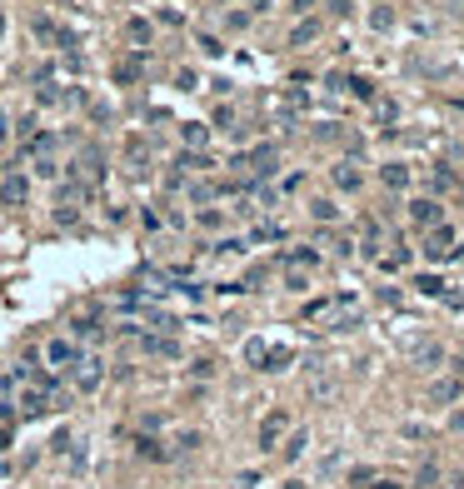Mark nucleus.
<instances>
[{"instance_id":"1","label":"nucleus","mask_w":464,"mask_h":489,"mask_svg":"<svg viewBox=\"0 0 464 489\" xmlns=\"http://www.w3.org/2000/svg\"><path fill=\"white\" fill-rule=\"evenodd\" d=\"M46 359H50L55 370H75V359H80V350L70 345V339H50V345H46Z\"/></svg>"},{"instance_id":"2","label":"nucleus","mask_w":464,"mask_h":489,"mask_svg":"<svg viewBox=\"0 0 464 489\" xmlns=\"http://www.w3.org/2000/svg\"><path fill=\"white\" fill-rule=\"evenodd\" d=\"M75 385L80 390H95L100 385V359H75Z\"/></svg>"},{"instance_id":"3","label":"nucleus","mask_w":464,"mask_h":489,"mask_svg":"<svg viewBox=\"0 0 464 489\" xmlns=\"http://www.w3.org/2000/svg\"><path fill=\"white\" fill-rule=\"evenodd\" d=\"M26 190H30L26 175H10L6 185H0V200H6V205H20V200H26Z\"/></svg>"},{"instance_id":"4","label":"nucleus","mask_w":464,"mask_h":489,"mask_svg":"<svg viewBox=\"0 0 464 489\" xmlns=\"http://www.w3.org/2000/svg\"><path fill=\"white\" fill-rule=\"evenodd\" d=\"M285 424H290V419H285V415H270V419H265V424H260V444H275V439H280V435H285Z\"/></svg>"},{"instance_id":"5","label":"nucleus","mask_w":464,"mask_h":489,"mask_svg":"<svg viewBox=\"0 0 464 489\" xmlns=\"http://www.w3.org/2000/svg\"><path fill=\"white\" fill-rule=\"evenodd\" d=\"M145 355H180V345L165 335H145Z\"/></svg>"},{"instance_id":"6","label":"nucleus","mask_w":464,"mask_h":489,"mask_svg":"<svg viewBox=\"0 0 464 489\" xmlns=\"http://www.w3.org/2000/svg\"><path fill=\"white\" fill-rule=\"evenodd\" d=\"M414 220H419V225H434V220H439V210L425 200V205H414Z\"/></svg>"},{"instance_id":"7","label":"nucleus","mask_w":464,"mask_h":489,"mask_svg":"<svg viewBox=\"0 0 464 489\" xmlns=\"http://www.w3.org/2000/svg\"><path fill=\"white\" fill-rule=\"evenodd\" d=\"M135 450H140L145 459H165V450H160V444H155V439H135Z\"/></svg>"},{"instance_id":"8","label":"nucleus","mask_w":464,"mask_h":489,"mask_svg":"<svg viewBox=\"0 0 464 489\" xmlns=\"http://www.w3.org/2000/svg\"><path fill=\"white\" fill-rule=\"evenodd\" d=\"M425 250H430V255H450V230H439V235H434Z\"/></svg>"},{"instance_id":"9","label":"nucleus","mask_w":464,"mask_h":489,"mask_svg":"<svg viewBox=\"0 0 464 489\" xmlns=\"http://www.w3.org/2000/svg\"><path fill=\"white\" fill-rule=\"evenodd\" d=\"M459 395V385H454V379H445V385H434V399H454Z\"/></svg>"},{"instance_id":"10","label":"nucleus","mask_w":464,"mask_h":489,"mask_svg":"<svg viewBox=\"0 0 464 489\" xmlns=\"http://www.w3.org/2000/svg\"><path fill=\"white\" fill-rule=\"evenodd\" d=\"M10 439H15V430H10L6 419H0V450H10Z\"/></svg>"},{"instance_id":"11","label":"nucleus","mask_w":464,"mask_h":489,"mask_svg":"<svg viewBox=\"0 0 464 489\" xmlns=\"http://www.w3.org/2000/svg\"><path fill=\"white\" fill-rule=\"evenodd\" d=\"M370 489H399V484H394V479H374Z\"/></svg>"},{"instance_id":"12","label":"nucleus","mask_w":464,"mask_h":489,"mask_svg":"<svg viewBox=\"0 0 464 489\" xmlns=\"http://www.w3.org/2000/svg\"><path fill=\"white\" fill-rule=\"evenodd\" d=\"M454 430H459V435H464V410H459V415H454Z\"/></svg>"}]
</instances>
